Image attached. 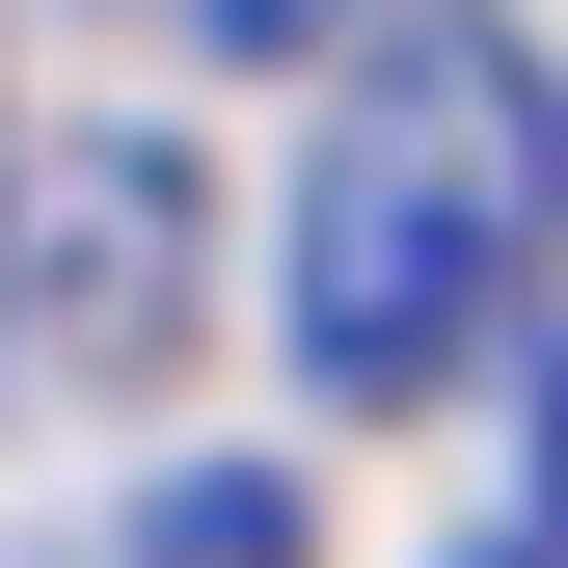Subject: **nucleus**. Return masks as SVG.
Segmentation results:
<instances>
[{"mask_svg": "<svg viewBox=\"0 0 568 568\" xmlns=\"http://www.w3.org/2000/svg\"><path fill=\"white\" fill-rule=\"evenodd\" d=\"M568 244V82L541 28H487V0H406L379 54H352V109L298 135V217H271V298H298V379L325 406H434L515 352Z\"/></svg>", "mask_w": 568, "mask_h": 568, "instance_id": "nucleus-1", "label": "nucleus"}, {"mask_svg": "<svg viewBox=\"0 0 568 568\" xmlns=\"http://www.w3.org/2000/svg\"><path fill=\"white\" fill-rule=\"evenodd\" d=\"M460 568H515V541H460Z\"/></svg>", "mask_w": 568, "mask_h": 568, "instance_id": "nucleus-7", "label": "nucleus"}, {"mask_svg": "<svg viewBox=\"0 0 568 568\" xmlns=\"http://www.w3.org/2000/svg\"><path fill=\"white\" fill-rule=\"evenodd\" d=\"M541 487H568V379H541Z\"/></svg>", "mask_w": 568, "mask_h": 568, "instance_id": "nucleus-5", "label": "nucleus"}, {"mask_svg": "<svg viewBox=\"0 0 568 568\" xmlns=\"http://www.w3.org/2000/svg\"><path fill=\"white\" fill-rule=\"evenodd\" d=\"M163 568H298V487H244V460L163 487Z\"/></svg>", "mask_w": 568, "mask_h": 568, "instance_id": "nucleus-4", "label": "nucleus"}, {"mask_svg": "<svg viewBox=\"0 0 568 568\" xmlns=\"http://www.w3.org/2000/svg\"><path fill=\"white\" fill-rule=\"evenodd\" d=\"M190 298H217V190H190V135H28V217H0V406L190 379Z\"/></svg>", "mask_w": 568, "mask_h": 568, "instance_id": "nucleus-2", "label": "nucleus"}, {"mask_svg": "<svg viewBox=\"0 0 568 568\" xmlns=\"http://www.w3.org/2000/svg\"><path fill=\"white\" fill-rule=\"evenodd\" d=\"M0 217H28V135H0Z\"/></svg>", "mask_w": 568, "mask_h": 568, "instance_id": "nucleus-6", "label": "nucleus"}, {"mask_svg": "<svg viewBox=\"0 0 568 568\" xmlns=\"http://www.w3.org/2000/svg\"><path fill=\"white\" fill-rule=\"evenodd\" d=\"M135 28H163V54H379L406 0H135Z\"/></svg>", "mask_w": 568, "mask_h": 568, "instance_id": "nucleus-3", "label": "nucleus"}]
</instances>
